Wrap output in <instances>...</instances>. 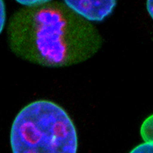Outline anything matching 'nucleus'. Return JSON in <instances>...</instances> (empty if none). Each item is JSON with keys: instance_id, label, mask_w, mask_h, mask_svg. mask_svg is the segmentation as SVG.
I'll return each instance as SVG.
<instances>
[{"instance_id": "nucleus-7", "label": "nucleus", "mask_w": 153, "mask_h": 153, "mask_svg": "<svg viewBox=\"0 0 153 153\" xmlns=\"http://www.w3.org/2000/svg\"><path fill=\"white\" fill-rule=\"evenodd\" d=\"M6 13H5V6L3 0H0V34L2 33L5 24Z\"/></svg>"}, {"instance_id": "nucleus-6", "label": "nucleus", "mask_w": 153, "mask_h": 153, "mask_svg": "<svg viewBox=\"0 0 153 153\" xmlns=\"http://www.w3.org/2000/svg\"><path fill=\"white\" fill-rule=\"evenodd\" d=\"M16 1L25 6H39L48 3L52 0H16Z\"/></svg>"}, {"instance_id": "nucleus-5", "label": "nucleus", "mask_w": 153, "mask_h": 153, "mask_svg": "<svg viewBox=\"0 0 153 153\" xmlns=\"http://www.w3.org/2000/svg\"><path fill=\"white\" fill-rule=\"evenodd\" d=\"M131 152L153 153V143H143V144L136 146V148H134L131 151Z\"/></svg>"}, {"instance_id": "nucleus-2", "label": "nucleus", "mask_w": 153, "mask_h": 153, "mask_svg": "<svg viewBox=\"0 0 153 153\" xmlns=\"http://www.w3.org/2000/svg\"><path fill=\"white\" fill-rule=\"evenodd\" d=\"M57 15L58 12L51 7H44L37 12L38 29L36 45L42 57L52 64L62 62L66 50L60 37L61 26Z\"/></svg>"}, {"instance_id": "nucleus-4", "label": "nucleus", "mask_w": 153, "mask_h": 153, "mask_svg": "<svg viewBox=\"0 0 153 153\" xmlns=\"http://www.w3.org/2000/svg\"><path fill=\"white\" fill-rule=\"evenodd\" d=\"M140 135L145 143H153V114L146 118L143 123Z\"/></svg>"}, {"instance_id": "nucleus-3", "label": "nucleus", "mask_w": 153, "mask_h": 153, "mask_svg": "<svg viewBox=\"0 0 153 153\" xmlns=\"http://www.w3.org/2000/svg\"><path fill=\"white\" fill-rule=\"evenodd\" d=\"M70 9L87 20L101 22L110 16L117 0H64Z\"/></svg>"}, {"instance_id": "nucleus-1", "label": "nucleus", "mask_w": 153, "mask_h": 153, "mask_svg": "<svg viewBox=\"0 0 153 153\" xmlns=\"http://www.w3.org/2000/svg\"><path fill=\"white\" fill-rule=\"evenodd\" d=\"M14 153H75L76 128L68 113L56 103L38 100L18 113L10 132Z\"/></svg>"}, {"instance_id": "nucleus-8", "label": "nucleus", "mask_w": 153, "mask_h": 153, "mask_svg": "<svg viewBox=\"0 0 153 153\" xmlns=\"http://www.w3.org/2000/svg\"><path fill=\"white\" fill-rule=\"evenodd\" d=\"M146 9L149 12V15L153 20V0L146 1Z\"/></svg>"}]
</instances>
